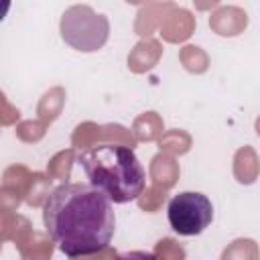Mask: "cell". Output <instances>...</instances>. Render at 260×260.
<instances>
[{"mask_svg": "<svg viewBox=\"0 0 260 260\" xmlns=\"http://www.w3.org/2000/svg\"><path fill=\"white\" fill-rule=\"evenodd\" d=\"M10 4H12V0H0V22L6 18V14L10 10Z\"/></svg>", "mask_w": 260, "mask_h": 260, "instance_id": "obj_5", "label": "cell"}, {"mask_svg": "<svg viewBox=\"0 0 260 260\" xmlns=\"http://www.w3.org/2000/svg\"><path fill=\"white\" fill-rule=\"evenodd\" d=\"M43 221L51 240L69 258L106 250L116 228L112 201L87 183L55 187L45 199Z\"/></svg>", "mask_w": 260, "mask_h": 260, "instance_id": "obj_1", "label": "cell"}, {"mask_svg": "<svg viewBox=\"0 0 260 260\" xmlns=\"http://www.w3.org/2000/svg\"><path fill=\"white\" fill-rule=\"evenodd\" d=\"M61 39L75 51L93 53L102 49L110 37V22L87 4L69 6L61 16Z\"/></svg>", "mask_w": 260, "mask_h": 260, "instance_id": "obj_3", "label": "cell"}, {"mask_svg": "<svg viewBox=\"0 0 260 260\" xmlns=\"http://www.w3.org/2000/svg\"><path fill=\"white\" fill-rule=\"evenodd\" d=\"M169 223L179 236H197L213 219L211 201L197 191H183L169 201Z\"/></svg>", "mask_w": 260, "mask_h": 260, "instance_id": "obj_4", "label": "cell"}, {"mask_svg": "<svg viewBox=\"0 0 260 260\" xmlns=\"http://www.w3.org/2000/svg\"><path fill=\"white\" fill-rule=\"evenodd\" d=\"M89 185L114 203L138 199L144 191V169L132 148L120 144H100L79 154Z\"/></svg>", "mask_w": 260, "mask_h": 260, "instance_id": "obj_2", "label": "cell"}]
</instances>
